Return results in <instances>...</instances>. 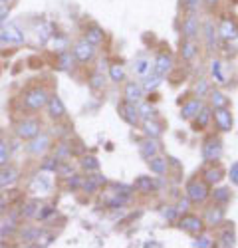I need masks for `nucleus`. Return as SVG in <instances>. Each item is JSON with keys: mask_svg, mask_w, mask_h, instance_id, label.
Segmentation results:
<instances>
[{"mask_svg": "<svg viewBox=\"0 0 238 248\" xmlns=\"http://www.w3.org/2000/svg\"><path fill=\"white\" fill-rule=\"evenodd\" d=\"M149 169L157 175H165L167 173V161L161 157H151L149 159Z\"/></svg>", "mask_w": 238, "mask_h": 248, "instance_id": "nucleus-24", "label": "nucleus"}, {"mask_svg": "<svg viewBox=\"0 0 238 248\" xmlns=\"http://www.w3.org/2000/svg\"><path fill=\"white\" fill-rule=\"evenodd\" d=\"M183 34H185L187 40H193V38L198 34V20H196L194 14H191V16L185 20V22H183Z\"/></svg>", "mask_w": 238, "mask_h": 248, "instance_id": "nucleus-18", "label": "nucleus"}, {"mask_svg": "<svg viewBox=\"0 0 238 248\" xmlns=\"http://www.w3.org/2000/svg\"><path fill=\"white\" fill-rule=\"evenodd\" d=\"M194 117H196V127H207V125H208V121H210V109L201 108Z\"/></svg>", "mask_w": 238, "mask_h": 248, "instance_id": "nucleus-32", "label": "nucleus"}, {"mask_svg": "<svg viewBox=\"0 0 238 248\" xmlns=\"http://www.w3.org/2000/svg\"><path fill=\"white\" fill-rule=\"evenodd\" d=\"M207 224L208 226H216V224H221L224 220V211L223 209H218V206H210V209L207 211V217H205Z\"/></svg>", "mask_w": 238, "mask_h": 248, "instance_id": "nucleus-19", "label": "nucleus"}, {"mask_svg": "<svg viewBox=\"0 0 238 248\" xmlns=\"http://www.w3.org/2000/svg\"><path fill=\"white\" fill-rule=\"evenodd\" d=\"M82 167H84L86 171H97V169H99V163H97V159H95V157L88 155V157H84V159H82Z\"/></svg>", "mask_w": 238, "mask_h": 248, "instance_id": "nucleus-37", "label": "nucleus"}, {"mask_svg": "<svg viewBox=\"0 0 238 248\" xmlns=\"http://www.w3.org/2000/svg\"><path fill=\"white\" fill-rule=\"evenodd\" d=\"M58 167H60V159L56 155L50 157V159H44V163H42V169L44 171H58Z\"/></svg>", "mask_w": 238, "mask_h": 248, "instance_id": "nucleus-39", "label": "nucleus"}, {"mask_svg": "<svg viewBox=\"0 0 238 248\" xmlns=\"http://www.w3.org/2000/svg\"><path fill=\"white\" fill-rule=\"evenodd\" d=\"M48 147H50V137L42 131H40L36 137H32L30 143H28V151L32 155H42V153H46Z\"/></svg>", "mask_w": 238, "mask_h": 248, "instance_id": "nucleus-9", "label": "nucleus"}, {"mask_svg": "<svg viewBox=\"0 0 238 248\" xmlns=\"http://www.w3.org/2000/svg\"><path fill=\"white\" fill-rule=\"evenodd\" d=\"M12 0H0V4H10Z\"/></svg>", "mask_w": 238, "mask_h": 248, "instance_id": "nucleus-58", "label": "nucleus"}, {"mask_svg": "<svg viewBox=\"0 0 238 248\" xmlns=\"http://www.w3.org/2000/svg\"><path fill=\"white\" fill-rule=\"evenodd\" d=\"M135 74L137 76H141V78H145L149 72H151V62L147 60V58H139L137 62H135Z\"/></svg>", "mask_w": 238, "mask_h": 248, "instance_id": "nucleus-28", "label": "nucleus"}, {"mask_svg": "<svg viewBox=\"0 0 238 248\" xmlns=\"http://www.w3.org/2000/svg\"><path fill=\"white\" fill-rule=\"evenodd\" d=\"M187 199L191 202H205L208 199V187L203 181H191L187 185Z\"/></svg>", "mask_w": 238, "mask_h": 248, "instance_id": "nucleus-4", "label": "nucleus"}, {"mask_svg": "<svg viewBox=\"0 0 238 248\" xmlns=\"http://www.w3.org/2000/svg\"><path fill=\"white\" fill-rule=\"evenodd\" d=\"M102 86H104V76H102V74L91 76V88L97 90V88H102Z\"/></svg>", "mask_w": 238, "mask_h": 248, "instance_id": "nucleus-49", "label": "nucleus"}, {"mask_svg": "<svg viewBox=\"0 0 238 248\" xmlns=\"http://www.w3.org/2000/svg\"><path fill=\"white\" fill-rule=\"evenodd\" d=\"M171 66H173V58H171L169 54H159L157 60H155V64H153V68H155L153 72L163 78V76L171 70Z\"/></svg>", "mask_w": 238, "mask_h": 248, "instance_id": "nucleus-14", "label": "nucleus"}, {"mask_svg": "<svg viewBox=\"0 0 238 248\" xmlns=\"http://www.w3.org/2000/svg\"><path fill=\"white\" fill-rule=\"evenodd\" d=\"M230 181L236 185V187H238V161L232 165V167H230Z\"/></svg>", "mask_w": 238, "mask_h": 248, "instance_id": "nucleus-51", "label": "nucleus"}, {"mask_svg": "<svg viewBox=\"0 0 238 248\" xmlns=\"http://www.w3.org/2000/svg\"><path fill=\"white\" fill-rule=\"evenodd\" d=\"M163 217H165L167 220H173V218L177 217V209H173V206H167V209L163 211Z\"/></svg>", "mask_w": 238, "mask_h": 248, "instance_id": "nucleus-53", "label": "nucleus"}, {"mask_svg": "<svg viewBox=\"0 0 238 248\" xmlns=\"http://www.w3.org/2000/svg\"><path fill=\"white\" fill-rule=\"evenodd\" d=\"M54 215V206H40L38 209V215H36V218H40V220H46L48 217H52Z\"/></svg>", "mask_w": 238, "mask_h": 248, "instance_id": "nucleus-42", "label": "nucleus"}, {"mask_svg": "<svg viewBox=\"0 0 238 248\" xmlns=\"http://www.w3.org/2000/svg\"><path fill=\"white\" fill-rule=\"evenodd\" d=\"M207 2H210V4H212V2H216V0H207Z\"/></svg>", "mask_w": 238, "mask_h": 248, "instance_id": "nucleus-59", "label": "nucleus"}, {"mask_svg": "<svg viewBox=\"0 0 238 248\" xmlns=\"http://www.w3.org/2000/svg\"><path fill=\"white\" fill-rule=\"evenodd\" d=\"M40 234H42V231H40V229H32V226H24V229L20 231V236H22L24 242H36L40 238Z\"/></svg>", "mask_w": 238, "mask_h": 248, "instance_id": "nucleus-27", "label": "nucleus"}, {"mask_svg": "<svg viewBox=\"0 0 238 248\" xmlns=\"http://www.w3.org/2000/svg\"><path fill=\"white\" fill-rule=\"evenodd\" d=\"M223 177H224L223 167H210V169H207V171H205V181H207V183H210V185L218 183Z\"/></svg>", "mask_w": 238, "mask_h": 248, "instance_id": "nucleus-25", "label": "nucleus"}, {"mask_svg": "<svg viewBox=\"0 0 238 248\" xmlns=\"http://www.w3.org/2000/svg\"><path fill=\"white\" fill-rule=\"evenodd\" d=\"M109 76H111V79H113V81H121V79L125 78V72H123V68H121V66H117V64H115V66H111V68H109Z\"/></svg>", "mask_w": 238, "mask_h": 248, "instance_id": "nucleus-40", "label": "nucleus"}, {"mask_svg": "<svg viewBox=\"0 0 238 248\" xmlns=\"http://www.w3.org/2000/svg\"><path fill=\"white\" fill-rule=\"evenodd\" d=\"M194 92H196V95H198V97H203V95H205V93L208 92V84H207L205 79H201V81H198V84H196Z\"/></svg>", "mask_w": 238, "mask_h": 248, "instance_id": "nucleus-46", "label": "nucleus"}, {"mask_svg": "<svg viewBox=\"0 0 238 248\" xmlns=\"http://www.w3.org/2000/svg\"><path fill=\"white\" fill-rule=\"evenodd\" d=\"M95 56V46H91L88 40H82V42H77L74 46V58L77 62H84V64H88V62H91Z\"/></svg>", "mask_w": 238, "mask_h": 248, "instance_id": "nucleus-6", "label": "nucleus"}, {"mask_svg": "<svg viewBox=\"0 0 238 248\" xmlns=\"http://www.w3.org/2000/svg\"><path fill=\"white\" fill-rule=\"evenodd\" d=\"M48 103V93L44 88H32L24 93V108L26 109H32V111H38L46 108Z\"/></svg>", "mask_w": 238, "mask_h": 248, "instance_id": "nucleus-2", "label": "nucleus"}, {"mask_svg": "<svg viewBox=\"0 0 238 248\" xmlns=\"http://www.w3.org/2000/svg\"><path fill=\"white\" fill-rule=\"evenodd\" d=\"M24 40H26L24 32L12 22H6L2 28H0V44L20 46V44H24Z\"/></svg>", "mask_w": 238, "mask_h": 248, "instance_id": "nucleus-1", "label": "nucleus"}, {"mask_svg": "<svg viewBox=\"0 0 238 248\" xmlns=\"http://www.w3.org/2000/svg\"><path fill=\"white\" fill-rule=\"evenodd\" d=\"M210 103H212V108H226L228 99H226L224 93H221L218 90H214V92H210Z\"/></svg>", "mask_w": 238, "mask_h": 248, "instance_id": "nucleus-31", "label": "nucleus"}, {"mask_svg": "<svg viewBox=\"0 0 238 248\" xmlns=\"http://www.w3.org/2000/svg\"><path fill=\"white\" fill-rule=\"evenodd\" d=\"M153 113H155V109L149 106V103H143V106L139 108V115H141L143 119H149V117H153Z\"/></svg>", "mask_w": 238, "mask_h": 248, "instance_id": "nucleus-44", "label": "nucleus"}, {"mask_svg": "<svg viewBox=\"0 0 238 248\" xmlns=\"http://www.w3.org/2000/svg\"><path fill=\"white\" fill-rule=\"evenodd\" d=\"M178 226L187 232H193V234H201V231L205 229V222L203 218H198L194 215H185L181 220H178Z\"/></svg>", "mask_w": 238, "mask_h": 248, "instance_id": "nucleus-8", "label": "nucleus"}, {"mask_svg": "<svg viewBox=\"0 0 238 248\" xmlns=\"http://www.w3.org/2000/svg\"><path fill=\"white\" fill-rule=\"evenodd\" d=\"M210 74H212V78L216 79V81H224V74H223V64L218 60H212V64H210Z\"/></svg>", "mask_w": 238, "mask_h": 248, "instance_id": "nucleus-35", "label": "nucleus"}, {"mask_svg": "<svg viewBox=\"0 0 238 248\" xmlns=\"http://www.w3.org/2000/svg\"><path fill=\"white\" fill-rule=\"evenodd\" d=\"M10 161V147L4 139H0V167H4Z\"/></svg>", "mask_w": 238, "mask_h": 248, "instance_id": "nucleus-33", "label": "nucleus"}, {"mask_svg": "<svg viewBox=\"0 0 238 248\" xmlns=\"http://www.w3.org/2000/svg\"><path fill=\"white\" fill-rule=\"evenodd\" d=\"M127 201H129V197H115L109 201V206H123Z\"/></svg>", "mask_w": 238, "mask_h": 248, "instance_id": "nucleus-50", "label": "nucleus"}, {"mask_svg": "<svg viewBox=\"0 0 238 248\" xmlns=\"http://www.w3.org/2000/svg\"><path fill=\"white\" fill-rule=\"evenodd\" d=\"M60 68H62V70H70L72 68V56L68 52L60 54Z\"/></svg>", "mask_w": 238, "mask_h": 248, "instance_id": "nucleus-43", "label": "nucleus"}, {"mask_svg": "<svg viewBox=\"0 0 238 248\" xmlns=\"http://www.w3.org/2000/svg\"><path fill=\"white\" fill-rule=\"evenodd\" d=\"M46 108H48L50 117H54V119H60V117L66 115V106L62 103V99H60V97H48Z\"/></svg>", "mask_w": 238, "mask_h": 248, "instance_id": "nucleus-13", "label": "nucleus"}, {"mask_svg": "<svg viewBox=\"0 0 238 248\" xmlns=\"http://www.w3.org/2000/svg\"><path fill=\"white\" fill-rule=\"evenodd\" d=\"M196 52H198V46L193 42V40H187V42L183 44V48H181L183 60H193V58L196 56Z\"/></svg>", "mask_w": 238, "mask_h": 248, "instance_id": "nucleus-29", "label": "nucleus"}, {"mask_svg": "<svg viewBox=\"0 0 238 248\" xmlns=\"http://www.w3.org/2000/svg\"><path fill=\"white\" fill-rule=\"evenodd\" d=\"M86 40H88L91 46L102 44V42H104V30L99 28V26H91V28L86 32Z\"/></svg>", "mask_w": 238, "mask_h": 248, "instance_id": "nucleus-22", "label": "nucleus"}, {"mask_svg": "<svg viewBox=\"0 0 238 248\" xmlns=\"http://www.w3.org/2000/svg\"><path fill=\"white\" fill-rule=\"evenodd\" d=\"M135 187H137L139 191H143V193H149V191H153V189H157V187H161V181H153V179H149V177H139V179L135 181Z\"/></svg>", "mask_w": 238, "mask_h": 248, "instance_id": "nucleus-21", "label": "nucleus"}, {"mask_svg": "<svg viewBox=\"0 0 238 248\" xmlns=\"http://www.w3.org/2000/svg\"><path fill=\"white\" fill-rule=\"evenodd\" d=\"M223 155V143L216 137H208L203 145V159L205 161H218Z\"/></svg>", "mask_w": 238, "mask_h": 248, "instance_id": "nucleus-5", "label": "nucleus"}, {"mask_svg": "<svg viewBox=\"0 0 238 248\" xmlns=\"http://www.w3.org/2000/svg\"><path fill=\"white\" fill-rule=\"evenodd\" d=\"M159 84H161V76L155 74V72H153V74H147V76H145V86H143V90H149V92H151V90H155Z\"/></svg>", "mask_w": 238, "mask_h": 248, "instance_id": "nucleus-34", "label": "nucleus"}, {"mask_svg": "<svg viewBox=\"0 0 238 248\" xmlns=\"http://www.w3.org/2000/svg\"><path fill=\"white\" fill-rule=\"evenodd\" d=\"M143 99V86L135 84V81H131V84L125 86V101L129 103H139Z\"/></svg>", "mask_w": 238, "mask_h": 248, "instance_id": "nucleus-16", "label": "nucleus"}, {"mask_svg": "<svg viewBox=\"0 0 238 248\" xmlns=\"http://www.w3.org/2000/svg\"><path fill=\"white\" fill-rule=\"evenodd\" d=\"M214 201L221 202V204H226L230 201V191L228 189H216L214 191Z\"/></svg>", "mask_w": 238, "mask_h": 248, "instance_id": "nucleus-38", "label": "nucleus"}, {"mask_svg": "<svg viewBox=\"0 0 238 248\" xmlns=\"http://www.w3.org/2000/svg\"><path fill=\"white\" fill-rule=\"evenodd\" d=\"M8 14H10V8H8L6 4H0V28H2V26L6 24Z\"/></svg>", "mask_w": 238, "mask_h": 248, "instance_id": "nucleus-45", "label": "nucleus"}, {"mask_svg": "<svg viewBox=\"0 0 238 248\" xmlns=\"http://www.w3.org/2000/svg\"><path fill=\"white\" fill-rule=\"evenodd\" d=\"M143 246H161V244H159V242H145Z\"/></svg>", "mask_w": 238, "mask_h": 248, "instance_id": "nucleus-56", "label": "nucleus"}, {"mask_svg": "<svg viewBox=\"0 0 238 248\" xmlns=\"http://www.w3.org/2000/svg\"><path fill=\"white\" fill-rule=\"evenodd\" d=\"M50 189H52V181H50L48 177H44V175L40 177V175H38V177L32 179V185H30V191H32V193L44 195V193H48Z\"/></svg>", "mask_w": 238, "mask_h": 248, "instance_id": "nucleus-15", "label": "nucleus"}, {"mask_svg": "<svg viewBox=\"0 0 238 248\" xmlns=\"http://www.w3.org/2000/svg\"><path fill=\"white\" fill-rule=\"evenodd\" d=\"M221 244L226 246V248L236 244V236H234V231H232V229H226V231L223 232V236H221Z\"/></svg>", "mask_w": 238, "mask_h": 248, "instance_id": "nucleus-36", "label": "nucleus"}, {"mask_svg": "<svg viewBox=\"0 0 238 248\" xmlns=\"http://www.w3.org/2000/svg\"><path fill=\"white\" fill-rule=\"evenodd\" d=\"M4 211V201H0V213Z\"/></svg>", "mask_w": 238, "mask_h": 248, "instance_id": "nucleus-57", "label": "nucleus"}, {"mask_svg": "<svg viewBox=\"0 0 238 248\" xmlns=\"http://www.w3.org/2000/svg\"><path fill=\"white\" fill-rule=\"evenodd\" d=\"M205 32H207V40H208V48H212L214 44V32H212V22L205 24Z\"/></svg>", "mask_w": 238, "mask_h": 248, "instance_id": "nucleus-47", "label": "nucleus"}, {"mask_svg": "<svg viewBox=\"0 0 238 248\" xmlns=\"http://www.w3.org/2000/svg\"><path fill=\"white\" fill-rule=\"evenodd\" d=\"M157 151H159V143L155 141V137H149V139H145L141 145H139V153H141V157L143 159H151V157H155L157 155Z\"/></svg>", "mask_w": 238, "mask_h": 248, "instance_id": "nucleus-17", "label": "nucleus"}, {"mask_svg": "<svg viewBox=\"0 0 238 248\" xmlns=\"http://www.w3.org/2000/svg\"><path fill=\"white\" fill-rule=\"evenodd\" d=\"M68 187H70V189L82 187V179H79L77 175H70V177H68Z\"/></svg>", "mask_w": 238, "mask_h": 248, "instance_id": "nucleus-48", "label": "nucleus"}, {"mask_svg": "<svg viewBox=\"0 0 238 248\" xmlns=\"http://www.w3.org/2000/svg\"><path fill=\"white\" fill-rule=\"evenodd\" d=\"M203 106H201V99H191L189 103H185L183 106V109H181V115L185 117V119H193L196 113H198V109H201Z\"/></svg>", "mask_w": 238, "mask_h": 248, "instance_id": "nucleus-20", "label": "nucleus"}, {"mask_svg": "<svg viewBox=\"0 0 238 248\" xmlns=\"http://www.w3.org/2000/svg\"><path fill=\"white\" fill-rule=\"evenodd\" d=\"M218 36H221L223 40H226V42L236 40L238 38V24L230 18L221 20V24H218Z\"/></svg>", "mask_w": 238, "mask_h": 248, "instance_id": "nucleus-10", "label": "nucleus"}, {"mask_svg": "<svg viewBox=\"0 0 238 248\" xmlns=\"http://www.w3.org/2000/svg\"><path fill=\"white\" fill-rule=\"evenodd\" d=\"M40 131H42V125H40L38 119H22L16 125V135L24 141H30L32 137H36Z\"/></svg>", "mask_w": 238, "mask_h": 248, "instance_id": "nucleus-3", "label": "nucleus"}, {"mask_svg": "<svg viewBox=\"0 0 238 248\" xmlns=\"http://www.w3.org/2000/svg\"><path fill=\"white\" fill-rule=\"evenodd\" d=\"M68 153H70V149H68L66 145H60V149H58V153H56V157H58V159H62V157H66Z\"/></svg>", "mask_w": 238, "mask_h": 248, "instance_id": "nucleus-55", "label": "nucleus"}, {"mask_svg": "<svg viewBox=\"0 0 238 248\" xmlns=\"http://www.w3.org/2000/svg\"><path fill=\"white\" fill-rule=\"evenodd\" d=\"M143 129H145V133H147L149 137H159V135H161V131H163V127L159 125L157 121H153L151 117H149V119H145Z\"/></svg>", "mask_w": 238, "mask_h": 248, "instance_id": "nucleus-26", "label": "nucleus"}, {"mask_svg": "<svg viewBox=\"0 0 238 248\" xmlns=\"http://www.w3.org/2000/svg\"><path fill=\"white\" fill-rule=\"evenodd\" d=\"M18 181V171L10 165H4V167H0V189H8L12 185Z\"/></svg>", "mask_w": 238, "mask_h": 248, "instance_id": "nucleus-12", "label": "nucleus"}, {"mask_svg": "<svg viewBox=\"0 0 238 248\" xmlns=\"http://www.w3.org/2000/svg\"><path fill=\"white\" fill-rule=\"evenodd\" d=\"M189 204H191V201H189V199L181 201V202H178V206H177V213H185V211L189 209Z\"/></svg>", "mask_w": 238, "mask_h": 248, "instance_id": "nucleus-54", "label": "nucleus"}, {"mask_svg": "<svg viewBox=\"0 0 238 248\" xmlns=\"http://www.w3.org/2000/svg\"><path fill=\"white\" fill-rule=\"evenodd\" d=\"M214 123H216V127L218 131H230L232 129V115L226 108H214Z\"/></svg>", "mask_w": 238, "mask_h": 248, "instance_id": "nucleus-7", "label": "nucleus"}, {"mask_svg": "<svg viewBox=\"0 0 238 248\" xmlns=\"http://www.w3.org/2000/svg\"><path fill=\"white\" fill-rule=\"evenodd\" d=\"M119 115L123 117V121H127L129 125H137L139 121V109L135 108V103H129V101H123L119 106Z\"/></svg>", "mask_w": 238, "mask_h": 248, "instance_id": "nucleus-11", "label": "nucleus"}, {"mask_svg": "<svg viewBox=\"0 0 238 248\" xmlns=\"http://www.w3.org/2000/svg\"><path fill=\"white\" fill-rule=\"evenodd\" d=\"M198 2H201V0H181V4L185 8H189V10H194L198 6Z\"/></svg>", "mask_w": 238, "mask_h": 248, "instance_id": "nucleus-52", "label": "nucleus"}, {"mask_svg": "<svg viewBox=\"0 0 238 248\" xmlns=\"http://www.w3.org/2000/svg\"><path fill=\"white\" fill-rule=\"evenodd\" d=\"M38 209H40V201L30 199V201H26L24 206H22V217H24V218H36Z\"/></svg>", "mask_w": 238, "mask_h": 248, "instance_id": "nucleus-23", "label": "nucleus"}, {"mask_svg": "<svg viewBox=\"0 0 238 248\" xmlns=\"http://www.w3.org/2000/svg\"><path fill=\"white\" fill-rule=\"evenodd\" d=\"M193 246H196V248H212L214 242H212L208 236H198V238L193 242Z\"/></svg>", "mask_w": 238, "mask_h": 248, "instance_id": "nucleus-41", "label": "nucleus"}, {"mask_svg": "<svg viewBox=\"0 0 238 248\" xmlns=\"http://www.w3.org/2000/svg\"><path fill=\"white\" fill-rule=\"evenodd\" d=\"M104 183H105L104 177H91V179H88V181H82V187H84V191L93 193V191H97L99 185H104Z\"/></svg>", "mask_w": 238, "mask_h": 248, "instance_id": "nucleus-30", "label": "nucleus"}]
</instances>
